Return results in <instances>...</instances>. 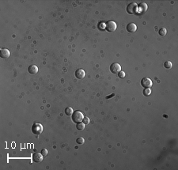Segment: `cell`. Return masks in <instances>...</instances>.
<instances>
[{
    "mask_svg": "<svg viewBox=\"0 0 178 170\" xmlns=\"http://www.w3.org/2000/svg\"><path fill=\"white\" fill-rule=\"evenodd\" d=\"M127 12L129 14H135L138 13V5L135 3H129L127 7Z\"/></svg>",
    "mask_w": 178,
    "mask_h": 170,
    "instance_id": "cell-1",
    "label": "cell"
},
{
    "mask_svg": "<svg viewBox=\"0 0 178 170\" xmlns=\"http://www.w3.org/2000/svg\"><path fill=\"white\" fill-rule=\"evenodd\" d=\"M84 119V115L80 111H75V112L72 114V120L74 123L78 124L83 120Z\"/></svg>",
    "mask_w": 178,
    "mask_h": 170,
    "instance_id": "cell-2",
    "label": "cell"
},
{
    "mask_svg": "<svg viewBox=\"0 0 178 170\" xmlns=\"http://www.w3.org/2000/svg\"><path fill=\"white\" fill-rule=\"evenodd\" d=\"M32 131L33 134H37V135L40 134L43 131V126L40 124H39V123H36V124H34L32 126Z\"/></svg>",
    "mask_w": 178,
    "mask_h": 170,
    "instance_id": "cell-3",
    "label": "cell"
},
{
    "mask_svg": "<svg viewBox=\"0 0 178 170\" xmlns=\"http://www.w3.org/2000/svg\"><path fill=\"white\" fill-rule=\"evenodd\" d=\"M116 27H117V26H116V24L115 21H109V22H107L106 24H105V29L108 32L112 33V32L116 31Z\"/></svg>",
    "mask_w": 178,
    "mask_h": 170,
    "instance_id": "cell-4",
    "label": "cell"
},
{
    "mask_svg": "<svg viewBox=\"0 0 178 170\" xmlns=\"http://www.w3.org/2000/svg\"><path fill=\"white\" fill-rule=\"evenodd\" d=\"M141 85L142 87H144L145 89H150L153 86V81L149 78H144L141 80Z\"/></svg>",
    "mask_w": 178,
    "mask_h": 170,
    "instance_id": "cell-5",
    "label": "cell"
},
{
    "mask_svg": "<svg viewBox=\"0 0 178 170\" xmlns=\"http://www.w3.org/2000/svg\"><path fill=\"white\" fill-rule=\"evenodd\" d=\"M110 71L112 74H118L121 71V66L117 63H112L110 66Z\"/></svg>",
    "mask_w": 178,
    "mask_h": 170,
    "instance_id": "cell-6",
    "label": "cell"
},
{
    "mask_svg": "<svg viewBox=\"0 0 178 170\" xmlns=\"http://www.w3.org/2000/svg\"><path fill=\"white\" fill-rule=\"evenodd\" d=\"M43 158H44V156L41 154L36 153V154H33V161L34 162H36V163L41 162V161H43Z\"/></svg>",
    "mask_w": 178,
    "mask_h": 170,
    "instance_id": "cell-7",
    "label": "cell"
},
{
    "mask_svg": "<svg viewBox=\"0 0 178 170\" xmlns=\"http://www.w3.org/2000/svg\"><path fill=\"white\" fill-rule=\"evenodd\" d=\"M75 76L78 79H83L86 76V72L84 70L79 69V70H77L75 72Z\"/></svg>",
    "mask_w": 178,
    "mask_h": 170,
    "instance_id": "cell-8",
    "label": "cell"
},
{
    "mask_svg": "<svg viewBox=\"0 0 178 170\" xmlns=\"http://www.w3.org/2000/svg\"><path fill=\"white\" fill-rule=\"evenodd\" d=\"M10 55V52L8 49H6V48H3L0 51V56L3 59H7L9 58Z\"/></svg>",
    "mask_w": 178,
    "mask_h": 170,
    "instance_id": "cell-9",
    "label": "cell"
},
{
    "mask_svg": "<svg viewBox=\"0 0 178 170\" xmlns=\"http://www.w3.org/2000/svg\"><path fill=\"white\" fill-rule=\"evenodd\" d=\"M138 7H139L138 8V12L140 13V14H143L147 10V5L144 3H140Z\"/></svg>",
    "mask_w": 178,
    "mask_h": 170,
    "instance_id": "cell-10",
    "label": "cell"
},
{
    "mask_svg": "<svg viewBox=\"0 0 178 170\" xmlns=\"http://www.w3.org/2000/svg\"><path fill=\"white\" fill-rule=\"evenodd\" d=\"M127 30L129 33H135L137 30V26L135 24V23H129L127 25Z\"/></svg>",
    "mask_w": 178,
    "mask_h": 170,
    "instance_id": "cell-11",
    "label": "cell"
},
{
    "mask_svg": "<svg viewBox=\"0 0 178 170\" xmlns=\"http://www.w3.org/2000/svg\"><path fill=\"white\" fill-rule=\"evenodd\" d=\"M29 73L31 74H36L38 72V67L36 65H31L30 67H29Z\"/></svg>",
    "mask_w": 178,
    "mask_h": 170,
    "instance_id": "cell-12",
    "label": "cell"
},
{
    "mask_svg": "<svg viewBox=\"0 0 178 170\" xmlns=\"http://www.w3.org/2000/svg\"><path fill=\"white\" fill-rule=\"evenodd\" d=\"M85 124L84 123H82V122H80V123H78V124H77V129H78V130H79V131H82V130H84L85 129Z\"/></svg>",
    "mask_w": 178,
    "mask_h": 170,
    "instance_id": "cell-13",
    "label": "cell"
},
{
    "mask_svg": "<svg viewBox=\"0 0 178 170\" xmlns=\"http://www.w3.org/2000/svg\"><path fill=\"white\" fill-rule=\"evenodd\" d=\"M65 113L67 116H72V114L74 113V111L72 109V108L70 107H67L66 109H65Z\"/></svg>",
    "mask_w": 178,
    "mask_h": 170,
    "instance_id": "cell-14",
    "label": "cell"
},
{
    "mask_svg": "<svg viewBox=\"0 0 178 170\" xmlns=\"http://www.w3.org/2000/svg\"><path fill=\"white\" fill-rule=\"evenodd\" d=\"M164 67H165L166 69H170L172 67H173V63H172L170 61H166V62H165V63H164Z\"/></svg>",
    "mask_w": 178,
    "mask_h": 170,
    "instance_id": "cell-15",
    "label": "cell"
},
{
    "mask_svg": "<svg viewBox=\"0 0 178 170\" xmlns=\"http://www.w3.org/2000/svg\"><path fill=\"white\" fill-rule=\"evenodd\" d=\"M158 33H159L160 36L163 37V36H165V35L166 33H167V30H166V29L162 28V29H160V30H159Z\"/></svg>",
    "mask_w": 178,
    "mask_h": 170,
    "instance_id": "cell-16",
    "label": "cell"
},
{
    "mask_svg": "<svg viewBox=\"0 0 178 170\" xmlns=\"http://www.w3.org/2000/svg\"><path fill=\"white\" fill-rule=\"evenodd\" d=\"M150 93H151L150 89H145V90H143V94H144V96H146V97L150 96Z\"/></svg>",
    "mask_w": 178,
    "mask_h": 170,
    "instance_id": "cell-17",
    "label": "cell"
},
{
    "mask_svg": "<svg viewBox=\"0 0 178 170\" xmlns=\"http://www.w3.org/2000/svg\"><path fill=\"white\" fill-rule=\"evenodd\" d=\"M76 142H77V143H78V144L81 145V144H83V143H85V139L83 138H82V137H80V138H77Z\"/></svg>",
    "mask_w": 178,
    "mask_h": 170,
    "instance_id": "cell-18",
    "label": "cell"
},
{
    "mask_svg": "<svg viewBox=\"0 0 178 170\" xmlns=\"http://www.w3.org/2000/svg\"><path fill=\"white\" fill-rule=\"evenodd\" d=\"M118 76H119V78H123L124 77H125V72H123V71H120V72L118 73Z\"/></svg>",
    "mask_w": 178,
    "mask_h": 170,
    "instance_id": "cell-19",
    "label": "cell"
},
{
    "mask_svg": "<svg viewBox=\"0 0 178 170\" xmlns=\"http://www.w3.org/2000/svg\"><path fill=\"white\" fill-rule=\"evenodd\" d=\"M47 154H48V152H47V150L46 149H43L42 150H41V154H42L44 157H46L47 155Z\"/></svg>",
    "mask_w": 178,
    "mask_h": 170,
    "instance_id": "cell-20",
    "label": "cell"
},
{
    "mask_svg": "<svg viewBox=\"0 0 178 170\" xmlns=\"http://www.w3.org/2000/svg\"><path fill=\"white\" fill-rule=\"evenodd\" d=\"M83 123H84L85 124H90V119L88 118V117H84V119H83Z\"/></svg>",
    "mask_w": 178,
    "mask_h": 170,
    "instance_id": "cell-21",
    "label": "cell"
},
{
    "mask_svg": "<svg viewBox=\"0 0 178 170\" xmlns=\"http://www.w3.org/2000/svg\"><path fill=\"white\" fill-rule=\"evenodd\" d=\"M115 96V93H112V94H111V95H109V96H107L106 97V99H109V98H111V97H114Z\"/></svg>",
    "mask_w": 178,
    "mask_h": 170,
    "instance_id": "cell-22",
    "label": "cell"
}]
</instances>
